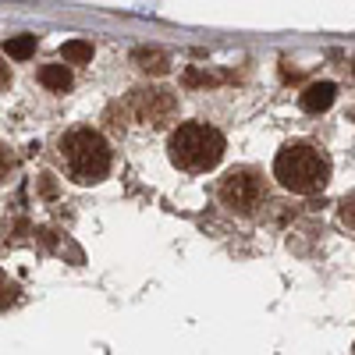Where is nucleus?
Wrapping results in <instances>:
<instances>
[{
  "mask_svg": "<svg viewBox=\"0 0 355 355\" xmlns=\"http://www.w3.org/2000/svg\"><path fill=\"white\" fill-rule=\"evenodd\" d=\"M274 178L295 196H313L323 192V185L331 182V160L316 146L291 142L274 157Z\"/></svg>",
  "mask_w": 355,
  "mask_h": 355,
  "instance_id": "nucleus-1",
  "label": "nucleus"
},
{
  "mask_svg": "<svg viewBox=\"0 0 355 355\" xmlns=\"http://www.w3.org/2000/svg\"><path fill=\"white\" fill-rule=\"evenodd\" d=\"M224 157V135L210 125H178L171 135V160L182 167V171H210L217 167V160Z\"/></svg>",
  "mask_w": 355,
  "mask_h": 355,
  "instance_id": "nucleus-2",
  "label": "nucleus"
},
{
  "mask_svg": "<svg viewBox=\"0 0 355 355\" xmlns=\"http://www.w3.org/2000/svg\"><path fill=\"white\" fill-rule=\"evenodd\" d=\"M61 153H64V164H68L71 178L82 182V185L100 182V178H107V171H110V146L93 128H78V132L64 135Z\"/></svg>",
  "mask_w": 355,
  "mask_h": 355,
  "instance_id": "nucleus-3",
  "label": "nucleus"
},
{
  "mask_svg": "<svg viewBox=\"0 0 355 355\" xmlns=\"http://www.w3.org/2000/svg\"><path fill=\"white\" fill-rule=\"evenodd\" d=\"M266 199V185L252 167H234L220 178V202L234 214H252Z\"/></svg>",
  "mask_w": 355,
  "mask_h": 355,
  "instance_id": "nucleus-4",
  "label": "nucleus"
},
{
  "mask_svg": "<svg viewBox=\"0 0 355 355\" xmlns=\"http://www.w3.org/2000/svg\"><path fill=\"white\" fill-rule=\"evenodd\" d=\"M128 107H132V114L139 117V121L153 125V128L167 125L174 117V110H178V103H174V96L167 93V89H135Z\"/></svg>",
  "mask_w": 355,
  "mask_h": 355,
  "instance_id": "nucleus-5",
  "label": "nucleus"
},
{
  "mask_svg": "<svg viewBox=\"0 0 355 355\" xmlns=\"http://www.w3.org/2000/svg\"><path fill=\"white\" fill-rule=\"evenodd\" d=\"M334 96H338V85H334V82H313L306 93H302V110L323 114V110L334 103Z\"/></svg>",
  "mask_w": 355,
  "mask_h": 355,
  "instance_id": "nucleus-6",
  "label": "nucleus"
},
{
  "mask_svg": "<svg viewBox=\"0 0 355 355\" xmlns=\"http://www.w3.org/2000/svg\"><path fill=\"white\" fill-rule=\"evenodd\" d=\"M132 61H135L139 68H146V71H153V75H167V71H171V57H167L164 50H146V46H139V50L132 53Z\"/></svg>",
  "mask_w": 355,
  "mask_h": 355,
  "instance_id": "nucleus-7",
  "label": "nucleus"
},
{
  "mask_svg": "<svg viewBox=\"0 0 355 355\" xmlns=\"http://www.w3.org/2000/svg\"><path fill=\"white\" fill-rule=\"evenodd\" d=\"M40 82H43L46 89H53V93H64V89H71V71H68L64 64H46V68L40 71Z\"/></svg>",
  "mask_w": 355,
  "mask_h": 355,
  "instance_id": "nucleus-8",
  "label": "nucleus"
},
{
  "mask_svg": "<svg viewBox=\"0 0 355 355\" xmlns=\"http://www.w3.org/2000/svg\"><path fill=\"white\" fill-rule=\"evenodd\" d=\"M61 57L68 64H85V61H93V43H85V40H68L61 46Z\"/></svg>",
  "mask_w": 355,
  "mask_h": 355,
  "instance_id": "nucleus-9",
  "label": "nucleus"
},
{
  "mask_svg": "<svg viewBox=\"0 0 355 355\" xmlns=\"http://www.w3.org/2000/svg\"><path fill=\"white\" fill-rule=\"evenodd\" d=\"M4 53L15 57V61H28V57L36 53V36H11L4 43Z\"/></svg>",
  "mask_w": 355,
  "mask_h": 355,
  "instance_id": "nucleus-10",
  "label": "nucleus"
},
{
  "mask_svg": "<svg viewBox=\"0 0 355 355\" xmlns=\"http://www.w3.org/2000/svg\"><path fill=\"white\" fill-rule=\"evenodd\" d=\"M18 299V284L8 281V274H0V309H8Z\"/></svg>",
  "mask_w": 355,
  "mask_h": 355,
  "instance_id": "nucleus-11",
  "label": "nucleus"
},
{
  "mask_svg": "<svg viewBox=\"0 0 355 355\" xmlns=\"http://www.w3.org/2000/svg\"><path fill=\"white\" fill-rule=\"evenodd\" d=\"M341 224L355 227V192H348V196L341 199Z\"/></svg>",
  "mask_w": 355,
  "mask_h": 355,
  "instance_id": "nucleus-12",
  "label": "nucleus"
},
{
  "mask_svg": "<svg viewBox=\"0 0 355 355\" xmlns=\"http://www.w3.org/2000/svg\"><path fill=\"white\" fill-rule=\"evenodd\" d=\"M185 82L189 85H214L217 78L214 75H202V71H185Z\"/></svg>",
  "mask_w": 355,
  "mask_h": 355,
  "instance_id": "nucleus-13",
  "label": "nucleus"
},
{
  "mask_svg": "<svg viewBox=\"0 0 355 355\" xmlns=\"http://www.w3.org/2000/svg\"><path fill=\"white\" fill-rule=\"evenodd\" d=\"M8 171H11V153L4 150V146H0V182L8 178Z\"/></svg>",
  "mask_w": 355,
  "mask_h": 355,
  "instance_id": "nucleus-14",
  "label": "nucleus"
},
{
  "mask_svg": "<svg viewBox=\"0 0 355 355\" xmlns=\"http://www.w3.org/2000/svg\"><path fill=\"white\" fill-rule=\"evenodd\" d=\"M8 82H11V71H8L4 61H0V85H8Z\"/></svg>",
  "mask_w": 355,
  "mask_h": 355,
  "instance_id": "nucleus-15",
  "label": "nucleus"
},
{
  "mask_svg": "<svg viewBox=\"0 0 355 355\" xmlns=\"http://www.w3.org/2000/svg\"><path fill=\"white\" fill-rule=\"evenodd\" d=\"M352 117H355V114H352Z\"/></svg>",
  "mask_w": 355,
  "mask_h": 355,
  "instance_id": "nucleus-16",
  "label": "nucleus"
}]
</instances>
